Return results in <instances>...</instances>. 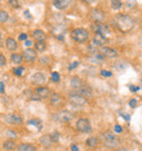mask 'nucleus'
Instances as JSON below:
<instances>
[{
  "mask_svg": "<svg viewBox=\"0 0 142 151\" xmlns=\"http://www.w3.org/2000/svg\"><path fill=\"white\" fill-rule=\"evenodd\" d=\"M115 25L121 32H129L135 27V21L128 14H118L115 16Z\"/></svg>",
  "mask_w": 142,
  "mask_h": 151,
  "instance_id": "1",
  "label": "nucleus"
},
{
  "mask_svg": "<svg viewBox=\"0 0 142 151\" xmlns=\"http://www.w3.org/2000/svg\"><path fill=\"white\" fill-rule=\"evenodd\" d=\"M101 138H102L104 146L106 147V148H109V149L117 148L120 142L119 138L115 135L113 131H110V130L104 131L103 134L101 135Z\"/></svg>",
  "mask_w": 142,
  "mask_h": 151,
  "instance_id": "2",
  "label": "nucleus"
},
{
  "mask_svg": "<svg viewBox=\"0 0 142 151\" xmlns=\"http://www.w3.org/2000/svg\"><path fill=\"white\" fill-rule=\"evenodd\" d=\"M71 38L73 41H76L78 43H84L89 39V31L83 29V27H78V29H74L72 32H71Z\"/></svg>",
  "mask_w": 142,
  "mask_h": 151,
  "instance_id": "3",
  "label": "nucleus"
},
{
  "mask_svg": "<svg viewBox=\"0 0 142 151\" xmlns=\"http://www.w3.org/2000/svg\"><path fill=\"white\" fill-rule=\"evenodd\" d=\"M73 117H74L73 113H71L69 111H59L53 115V119L58 123H68L72 120Z\"/></svg>",
  "mask_w": 142,
  "mask_h": 151,
  "instance_id": "4",
  "label": "nucleus"
},
{
  "mask_svg": "<svg viewBox=\"0 0 142 151\" xmlns=\"http://www.w3.org/2000/svg\"><path fill=\"white\" fill-rule=\"evenodd\" d=\"M76 129L79 130L80 133H90L92 130L91 124H90V120L87 118H80L78 119L76 124Z\"/></svg>",
  "mask_w": 142,
  "mask_h": 151,
  "instance_id": "5",
  "label": "nucleus"
},
{
  "mask_svg": "<svg viewBox=\"0 0 142 151\" xmlns=\"http://www.w3.org/2000/svg\"><path fill=\"white\" fill-rule=\"evenodd\" d=\"M91 29L96 34H102V35H106V34H108L110 32L108 25L103 23V22H101V23H92Z\"/></svg>",
  "mask_w": 142,
  "mask_h": 151,
  "instance_id": "6",
  "label": "nucleus"
},
{
  "mask_svg": "<svg viewBox=\"0 0 142 151\" xmlns=\"http://www.w3.org/2000/svg\"><path fill=\"white\" fill-rule=\"evenodd\" d=\"M90 16L94 23H101L105 19V13L101 9H93L90 13Z\"/></svg>",
  "mask_w": 142,
  "mask_h": 151,
  "instance_id": "7",
  "label": "nucleus"
},
{
  "mask_svg": "<svg viewBox=\"0 0 142 151\" xmlns=\"http://www.w3.org/2000/svg\"><path fill=\"white\" fill-rule=\"evenodd\" d=\"M99 54L103 56V58H116L118 56L117 50L110 47H101L99 48Z\"/></svg>",
  "mask_w": 142,
  "mask_h": 151,
  "instance_id": "8",
  "label": "nucleus"
},
{
  "mask_svg": "<svg viewBox=\"0 0 142 151\" xmlns=\"http://www.w3.org/2000/svg\"><path fill=\"white\" fill-rule=\"evenodd\" d=\"M69 101L71 104L76 105V106H82V105H85L87 104V99H84L83 97L79 95V94H71L69 97Z\"/></svg>",
  "mask_w": 142,
  "mask_h": 151,
  "instance_id": "9",
  "label": "nucleus"
},
{
  "mask_svg": "<svg viewBox=\"0 0 142 151\" xmlns=\"http://www.w3.org/2000/svg\"><path fill=\"white\" fill-rule=\"evenodd\" d=\"M76 94L81 95V97H83L84 99H87V97H93V90L89 86L83 84V86H82L80 89H78Z\"/></svg>",
  "mask_w": 142,
  "mask_h": 151,
  "instance_id": "10",
  "label": "nucleus"
},
{
  "mask_svg": "<svg viewBox=\"0 0 142 151\" xmlns=\"http://www.w3.org/2000/svg\"><path fill=\"white\" fill-rule=\"evenodd\" d=\"M22 57L25 60H27V61H34V60L37 58V53L35 52V49L27 48L23 52Z\"/></svg>",
  "mask_w": 142,
  "mask_h": 151,
  "instance_id": "11",
  "label": "nucleus"
},
{
  "mask_svg": "<svg viewBox=\"0 0 142 151\" xmlns=\"http://www.w3.org/2000/svg\"><path fill=\"white\" fill-rule=\"evenodd\" d=\"M32 81L34 84H39L41 86H43V84L46 82V76L43 72H36L32 77Z\"/></svg>",
  "mask_w": 142,
  "mask_h": 151,
  "instance_id": "12",
  "label": "nucleus"
},
{
  "mask_svg": "<svg viewBox=\"0 0 142 151\" xmlns=\"http://www.w3.org/2000/svg\"><path fill=\"white\" fill-rule=\"evenodd\" d=\"M35 93H36V95L38 97H41V99H45V97H47L50 94V90H49L48 88H46V86H38L35 89Z\"/></svg>",
  "mask_w": 142,
  "mask_h": 151,
  "instance_id": "13",
  "label": "nucleus"
},
{
  "mask_svg": "<svg viewBox=\"0 0 142 151\" xmlns=\"http://www.w3.org/2000/svg\"><path fill=\"white\" fill-rule=\"evenodd\" d=\"M107 42H108V39L106 38L105 35H102V34H95L93 37V43L97 46H103L104 44H106Z\"/></svg>",
  "mask_w": 142,
  "mask_h": 151,
  "instance_id": "14",
  "label": "nucleus"
},
{
  "mask_svg": "<svg viewBox=\"0 0 142 151\" xmlns=\"http://www.w3.org/2000/svg\"><path fill=\"white\" fill-rule=\"evenodd\" d=\"M62 97L58 94V93H53L51 95H50V103L55 105V106H59L62 104Z\"/></svg>",
  "mask_w": 142,
  "mask_h": 151,
  "instance_id": "15",
  "label": "nucleus"
},
{
  "mask_svg": "<svg viewBox=\"0 0 142 151\" xmlns=\"http://www.w3.org/2000/svg\"><path fill=\"white\" fill-rule=\"evenodd\" d=\"M5 119H7V122H9L10 124H21L22 123V118L19 116V115H16V114H11V115H8L7 117H5Z\"/></svg>",
  "mask_w": 142,
  "mask_h": 151,
  "instance_id": "16",
  "label": "nucleus"
},
{
  "mask_svg": "<svg viewBox=\"0 0 142 151\" xmlns=\"http://www.w3.org/2000/svg\"><path fill=\"white\" fill-rule=\"evenodd\" d=\"M84 83H83V81L79 78V77H72L70 79V86L73 88V89H80L82 86H83Z\"/></svg>",
  "mask_w": 142,
  "mask_h": 151,
  "instance_id": "17",
  "label": "nucleus"
},
{
  "mask_svg": "<svg viewBox=\"0 0 142 151\" xmlns=\"http://www.w3.org/2000/svg\"><path fill=\"white\" fill-rule=\"evenodd\" d=\"M33 37L36 39V42H44L46 38V34L42 30H34L33 32Z\"/></svg>",
  "mask_w": 142,
  "mask_h": 151,
  "instance_id": "18",
  "label": "nucleus"
},
{
  "mask_svg": "<svg viewBox=\"0 0 142 151\" xmlns=\"http://www.w3.org/2000/svg\"><path fill=\"white\" fill-rule=\"evenodd\" d=\"M18 151H36V147L31 144H20L16 147Z\"/></svg>",
  "mask_w": 142,
  "mask_h": 151,
  "instance_id": "19",
  "label": "nucleus"
},
{
  "mask_svg": "<svg viewBox=\"0 0 142 151\" xmlns=\"http://www.w3.org/2000/svg\"><path fill=\"white\" fill-rule=\"evenodd\" d=\"M39 142L43 145L44 147H46V148H48L53 145V139H51V137L50 135H44L41 137V139H39Z\"/></svg>",
  "mask_w": 142,
  "mask_h": 151,
  "instance_id": "20",
  "label": "nucleus"
},
{
  "mask_svg": "<svg viewBox=\"0 0 142 151\" xmlns=\"http://www.w3.org/2000/svg\"><path fill=\"white\" fill-rule=\"evenodd\" d=\"M69 3H70V1H67V0H56V1H54V5L59 10L66 9L69 5Z\"/></svg>",
  "mask_w": 142,
  "mask_h": 151,
  "instance_id": "21",
  "label": "nucleus"
},
{
  "mask_svg": "<svg viewBox=\"0 0 142 151\" xmlns=\"http://www.w3.org/2000/svg\"><path fill=\"white\" fill-rule=\"evenodd\" d=\"M85 144H87V146L90 147V148H95V147L98 146L99 140H98L97 137H90V138H87V139Z\"/></svg>",
  "mask_w": 142,
  "mask_h": 151,
  "instance_id": "22",
  "label": "nucleus"
},
{
  "mask_svg": "<svg viewBox=\"0 0 142 151\" xmlns=\"http://www.w3.org/2000/svg\"><path fill=\"white\" fill-rule=\"evenodd\" d=\"M5 45H7V48L9 50H16L18 48V43L16 41H14L13 38H7V42H5Z\"/></svg>",
  "mask_w": 142,
  "mask_h": 151,
  "instance_id": "23",
  "label": "nucleus"
},
{
  "mask_svg": "<svg viewBox=\"0 0 142 151\" xmlns=\"http://www.w3.org/2000/svg\"><path fill=\"white\" fill-rule=\"evenodd\" d=\"M2 147H3V149L7 151H13L14 149H16V142L13 140H7L3 142V145H2Z\"/></svg>",
  "mask_w": 142,
  "mask_h": 151,
  "instance_id": "24",
  "label": "nucleus"
},
{
  "mask_svg": "<svg viewBox=\"0 0 142 151\" xmlns=\"http://www.w3.org/2000/svg\"><path fill=\"white\" fill-rule=\"evenodd\" d=\"M27 124L35 126V127H36L38 130H41L42 128H43V124H42V120H39V119H30V120L27 122Z\"/></svg>",
  "mask_w": 142,
  "mask_h": 151,
  "instance_id": "25",
  "label": "nucleus"
},
{
  "mask_svg": "<svg viewBox=\"0 0 142 151\" xmlns=\"http://www.w3.org/2000/svg\"><path fill=\"white\" fill-rule=\"evenodd\" d=\"M34 46H35V52H44L46 49L45 42H36Z\"/></svg>",
  "mask_w": 142,
  "mask_h": 151,
  "instance_id": "26",
  "label": "nucleus"
},
{
  "mask_svg": "<svg viewBox=\"0 0 142 151\" xmlns=\"http://www.w3.org/2000/svg\"><path fill=\"white\" fill-rule=\"evenodd\" d=\"M22 59H23V57H22V55L20 54H12L11 55V60L14 63V64H21L22 63Z\"/></svg>",
  "mask_w": 142,
  "mask_h": 151,
  "instance_id": "27",
  "label": "nucleus"
},
{
  "mask_svg": "<svg viewBox=\"0 0 142 151\" xmlns=\"http://www.w3.org/2000/svg\"><path fill=\"white\" fill-rule=\"evenodd\" d=\"M122 2L120 1V0H113V1H110V5H112V8L115 9V10H118L120 9L121 7H122Z\"/></svg>",
  "mask_w": 142,
  "mask_h": 151,
  "instance_id": "28",
  "label": "nucleus"
},
{
  "mask_svg": "<svg viewBox=\"0 0 142 151\" xmlns=\"http://www.w3.org/2000/svg\"><path fill=\"white\" fill-rule=\"evenodd\" d=\"M9 20V13L7 12V11H3L1 10L0 11V22L1 23H5Z\"/></svg>",
  "mask_w": 142,
  "mask_h": 151,
  "instance_id": "29",
  "label": "nucleus"
},
{
  "mask_svg": "<svg viewBox=\"0 0 142 151\" xmlns=\"http://www.w3.org/2000/svg\"><path fill=\"white\" fill-rule=\"evenodd\" d=\"M5 136H7L8 138L14 139V138H16V131H13V130H11V129H8L7 131H5Z\"/></svg>",
  "mask_w": 142,
  "mask_h": 151,
  "instance_id": "30",
  "label": "nucleus"
},
{
  "mask_svg": "<svg viewBox=\"0 0 142 151\" xmlns=\"http://www.w3.org/2000/svg\"><path fill=\"white\" fill-rule=\"evenodd\" d=\"M13 72H14L16 76L21 77V76L23 75V72H24V68H23V67H16V68H13Z\"/></svg>",
  "mask_w": 142,
  "mask_h": 151,
  "instance_id": "31",
  "label": "nucleus"
},
{
  "mask_svg": "<svg viewBox=\"0 0 142 151\" xmlns=\"http://www.w3.org/2000/svg\"><path fill=\"white\" fill-rule=\"evenodd\" d=\"M50 137H51V139H53V142H57V141L59 140V133L58 131H54L51 135H50Z\"/></svg>",
  "mask_w": 142,
  "mask_h": 151,
  "instance_id": "32",
  "label": "nucleus"
},
{
  "mask_svg": "<svg viewBox=\"0 0 142 151\" xmlns=\"http://www.w3.org/2000/svg\"><path fill=\"white\" fill-rule=\"evenodd\" d=\"M60 80V76L58 72H53L51 73V81H54V82H58V81Z\"/></svg>",
  "mask_w": 142,
  "mask_h": 151,
  "instance_id": "33",
  "label": "nucleus"
},
{
  "mask_svg": "<svg viewBox=\"0 0 142 151\" xmlns=\"http://www.w3.org/2000/svg\"><path fill=\"white\" fill-rule=\"evenodd\" d=\"M9 3H10V5L12 7V8H19V7H20L19 1H16V0H10Z\"/></svg>",
  "mask_w": 142,
  "mask_h": 151,
  "instance_id": "34",
  "label": "nucleus"
},
{
  "mask_svg": "<svg viewBox=\"0 0 142 151\" xmlns=\"http://www.w3.org/2000/svg\"><path fill=\"white\" fill-rule=\"evenodd\" d=\"M137 104H138V101H137L136 99H131L130 101H129V105H130V107H132V108L136 107Z\"/></svg>",
  "mask_w": 142,
  "mask_h": 151,
  "instance_id": "35",
  "label": "nucleus"
},
{
  "mask_svg": "<svg viewBox=\"0 0 142 151\" xmlns=\"http://www.w3.org/2000/svg\"><path fill=\"white\" fill-rule=\"evenodd\" d=\"M5 63H7V60H5V57L3 55H0V67H2V66H5Z\"/></svg>",
  "mask_w": 142,
  "mask_h": 151,
  "instance_id": "36",
  "label": "nucleus"
},
{
  "mask_svg": "<svg viewBox=\"0 0 142 151\" xmlns=\"http://www.w3.org/2000/svg\"><path fill=\"white\" fill-rule=\"evenodd\" d=\"M101 75L103 77H112V72L107 70H101Z\"/></svg>",
  "mask_w": 142,
  "mask_h": 151,
  "instance_id": "37",
  "label": "nucleus"
},
{
  "mask_svg": "<svg viewBox=\"0 0 142 151\" xmlns=\"http://www.w3.org/2000/svg\"><path fill=\"white\" fill-rule=\"evenodd\" d=\"M41 63H42V64H48L49 63L48 56H44V57H42V58H41Z\"/></svg>",
  "mask_w": 142,
  "mask_h": 151,
  "instance_id": "38",
  "label": "nucleus"
},
{
  "mask_svg": "<svg viewBox=\"0 0 142 151\" xmlns=\"http://www.w3.org/2000/svg\"><path fill=\"white\" fill-rule=\"evenodd\" d=\"M136 1H127L126 2V5L128 7V8H131V7H133V5H136Z\"/></svg>",
  "mask_w": 142,
  "mask_h": 151,
  "instance_id": "39",
  "label": "nucleus"
},
{
  "mask_svg": "<svg viewBox=\"0 0 142 151\" xmlns=\"http://www.w3.org/2000/svg\"><path fill=\"white\" fill-rule=\"evenodd\" d=\"M26 38H27V35L25 33H22V34H20V36H19V39H20V41H26Z\"/></svg>",
  "mask_w": 142,
  "mask_h": 151,
  "instance_id": "40",
  "label": "nucleus"
},
{
  "mask_svg": "<svg viewBox=\"0 0 142 151\" xmlns=\"http://www.w3.org/2000/svg\"><path fill=\"white\" fill-rule=\"evenodd\" d=\"M78 65H79V63H78V61H74V63H72V64H71V66L69 67V70H72L73 68L78 67Z\"/></svg>",
  "mask_w": 142,
  "mask_h": 151,
  "instance_id": "41",
  "label": "nucleus"
},
{
  "mask_svg": "<svg viewBox=\"0 0 142 151\" xmlns=\"http://www.w3.org/2000/svg\"><path fill=\"white\" fill-rule=\"evenodd\" d=\"M5 92V84L3 82H0V93H3Z\"/></svg>",
  "mask_w": 142,
  "mask_h": 151,
  "instance_id": "42",
  "label": "nucleus"
},
{
  "mask_svg": "<svg viewBox=\"0 0 142 151\" xmlns=\"http://www.w3.org/2000/svg\"><path fill=\"white\" fill-rule=\"evenodd\" d=\"M139 89H140L139 86H130V90H131V91H132V92H137V91H138V90H139Z\"/></svg>",
  "mask_w": 142,
  "mask_h": 151,
  "instance_id": "43",
  "label": "nucleus"
},
{
  "mask_svg": "<svg viewBox=\"0 0 142 151\" xmlns=\"http://www.w3.org/2000/svg\"><path fill=\"white\" fill-rule=\"evenodd\" d=\"M121 127H120L119 125H116V126H115V131H116V133H121Z\"/></svg>",
  "mask_w": 142,
  "mask_h": 151,
  "instance_id": "44",
  "label": "nucleus"
},
{
  "mask_svg": "<svg viewBox=\"0 0 142 151\" xmlns=\"http://www.w3.org/2000/svg\"><path fill=\"white\" fill-rule=\"evenodd\" d=\"M71 150L72 151H79V148H78L76 145H72V146H71Z\"/></svg>",
  "mask_w": 142,
  "mask_h": 151,
  "instance_id": "45",
  "label": "nucleus"
},
{
  "mask_svg": "<svg viewBox=\"0 0 142 151\" xmlns=\"http://www.w3.org/2000/svg\"><path fill=\"white\" fill-rule=\"evenodd\" d=\"M115 151H128V150H127L126 148H124V147H120V148H117Z\"/></svg>",
  "mask_w": 142,
  "mask_h": 151,
  "instance_id": "46",
  "label": "nucleus"
},
{
  "mask_svg": "<svg viewBox=\"0 0 142 151\" xmlns=\"http://www.w3.org/2000/svg\"><path fill=\"white\" fill-rule=\"evenodd\" d=\"M25 45H26V46H31V45H32V42H31V41H26V42H25Z\"/></svg>",
  "mask_w": 142,
  "mask_h": 151,
  "instance_id": "47",
  "label": "nucleus"
},
{
  "mask_svg": "<svg viewBox=\"0 0 142 151\" xmlns=\"http://www.w3.org/2000/svg\"><path fill=\"white\" fill-rule=\"evenodd\" d=\"M0 39H1V33H0Z\"/></svg>",
  "mask_w": 142,
  "mask_h": 151,
  "instance_id": "48",
  "label": "nucleus"
}]
</instances>
